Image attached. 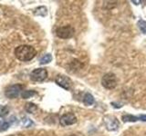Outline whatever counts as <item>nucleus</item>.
Returning <instances> with one entry per match:
<instances>
[{
	"mask_svg": "<svg viewBox=\"0 0 146 136\" xmlns=\"http://www.w3.org/2000/svg\"><path fill=\"white\" fill-rule=\"evenodd\" d=\"M55 83L65 90H70L72 87L71 79L64 75H58L55 78Z\"/></svg>",
	"mask_w": 146,
	"mask_h": 136,
	"instance_id": "7",
	"label": "nucleus"
},
{
	"mask_svg": "<svg viewBox=\"0 0 146 136\" xmlns=\"http://www.w3.org/2000/svg\"><path fill=\"white\" fill-rule=\"evenodd\" d=\"M75 34V29L74 27L71 26H59L56 30V35L59 38L62 39H68L71 38Z\"/></svg>",
	"mask_w": 146,
	"mask_h": 136,
	"instance_id": "4",
	"label": "nucleus"
},
{
	"mask_svg": "<svg viewBox=\"0 0 146 136\" xmlns=\"http://www.w3.org/2000/svg\"><path fill=\"white\" fill-rule=\"evenodd\" d=\"M139 120L141 122H146V114H141L139 115Z\"/></svg>",
	"mask_w": 146,
	"mask_h": 136,
	"instance_id": "19",
	"label": "nucleus"
},
{
	"mask_svg": "<svg viewBox=\"0 0 146 136\" xmlns=\"http://www.w3.org/2000/svg\"><path fill=\"white\" fill-rule=\"evenodd\" d=\"M21 122H22V125L24 127H26V128H29V127L34 125L33 122H32L29 117H24Z\"/></svg>",
	"mask_w": 146,
	"mask_h": 136,
	"instance_id": "15",
	"label": "nucleus"
},
{
	"mask_svg": "<svg viewBox=\"0 0 146 136\" xmlns=\"http://www.w3.org/2000/svg\"><path fill=\"white\" fill-rule=\"evenodd\" d=\"M36 54V49L27 44H22L17 46L15 49V56L16 57L22 62H27L32 60Z\"/></svg>",
	"mask_w": 146,
	"mask_h": 136,
	"instance_id": "1",
	"label": "nucleus"
},
{
	"mask_svg": "<svg viewBox=\"0 0 146 136\" xmlns=\"http://www.w3.org/2000/svg\"><path fill=\"white\" fill-rule=\"evenodd\" d=\"M35 95H38V93L35 92L33 90H26V91H23L21 93V97L23 99H29L35 96Z\"/></svg>",
	"mask_w": 146,
	"mask_h": 136,
	"instance_id": "11",
	"label": "nucleus"
},
{
	"mask_svg": "<svg viewBox=\"0 0 146 136\" xmlns=\"http://www.w3.org/2000/svg\"><path fill=\"white\" fill-rule=\"evenodd\" d=\"M34 14H35L36 16H47V14H48L47 8H46L45 7H38L34 11Z\"/></svg>",
	"mask_w": 146,
	"mask_h": 136,
	"instance_id": "13",
	"label": "nucleus"
},
{
	"mask_svg": "<svg viewBox=\"0 0 146 136\" xmlns=\"http://www.w3.org/2000/svg\"><path fill=\"white\" fill-rule=\"evenodd\" d=\"M8 108L5 105H0V117H4L6 116L8 113Z\"/></svg>",
	"mask_w": 146,
	"mask_h": 136,
	"instance_id": "17",
	"label": "nucleus"
},
{
	"mask_svg": "<svg viewBox=\"0 0 146 136\" xmlns=\"http://www.w3.org/2000/svg\"><path fill=\"white\" fill-rule=\"evenodd\" d=\"M102 84L106 89H114L117 86V76L113 73H107L102 76Z\"/></svg>",
	"mask_w": 146,
	"mask_h": 136,
	"instance_id": "3",
	"label": "nucleus"
},
{
	"mask_svg": "<svg viewBox=\"0 0 146 136\" xmlns=\"http://www.w3.org/2000/svg\"><path fill=\"white\" fill-rule=\"evenodd\" d=\"M70 136H84L83 134H81V133H73L71 134Z\"/></svg>",
	"mask_w": 146,
	"mask_h": 136,
	"instance_id": "20",
	"label": "nucleus"
},
{
	"mask_svg": "<svg viewBox=\"0 0 146 136\" xmlns=\"http://www.w3.org/2000/svg\"><path fill=\"white\" fill-rule=\"evenodd\" d=\"M52 60V56H51V54H45L44 56H42L40 58V65H46V63H50Z\"/></svg>",
	"mask_w": 146,
	"mask_h": 136,
	"instance_id": "14",
	"label": "nucleus"
},
{
	"mask_svg": "<svg viewBox=\"0 0 146 136\" xmlns=\"http://www.w3.org/2000/svg\"><path fill=\"white\" fill-rule=\"evenodd\" d=\"M103 124L109 131H115L120 128V122L115 116L108 114L103 117Z\"/></svg>",
	"mask_w": 146,
	"mask_h": 136,
	"instance_id": "2",
	"label": "nucleus"
},
{
	"mask_svg": "<svg viewBox=\"0 0 146 136\" xmlns=\"http://www.w3.org/2000/svg\"><path fill=\"white\" fill-rule=\"evenodd\" d=\"M137 26H138L139 29L143 32V34H146V21L141 19L138 21V23H137Z\"/></svg>",
	"mask_w": 146,
	"mask_h": 136,
	"instance_id": "16",
	"label": "nucleus"
},
{
	"mask_svg": "<svg viewBox=\"0 0 146 136\" xmlns=\"http://www.w3.org/2000/svg\"><path fill=\"white\" fill-rule=\"evenodd\" d=\"M9 126H10V122H2V124L0 125V131H7Z\"/></svg>",
	"mask_w": 146,
	"mask_h": 136,
	"instance_id": "18",
	"label": "nucleus"
},
{
	"mask_svg": "<svg viewBox=\"0 0 146 136\" xmlns=\"http://www.w3.org/2000/svg\"><path fill=\"white\" fill-rule=\"evenodd\" d=\"M121 120L124 122H135L137 121H140L139 120V116L129 114V113H127V114H123L121 116Z\"/></svg>",
	"mask_w": 146,
	"mask_h": 136,
	"instance_id": "10",
	"label": "nucleus"
},
{
	"mask_svg": "<svg viewBox=\"0 0 146 136\" xmlns=\"http://www.w3.org/2000/svg\"><path fill=\"white\" fill-rule=\"evenodd\" d=\"M48 77V71L45 68H36L31 72L30 79L34 82H43Z\"/></svg>",
	"mask_w": 146,
	"mask_h": 136,
	"instance_id": "6",
	"label": "nucleus"
},
{
	"mask_svg": "<svg viewBox=\"0 0 146 136\" xmlns=\"http://www.w3.org/2000/svg\"><path fill=\"white\" fill-rule=\"evenodd\" d=\"M25 110L29 113H34L38 110V106L33 103H27L25 105Z\"/></svg>",
	"mask_w": 146,
	"mask_h": 136,
	"instance_id": "12",
	"label": "nucleus"
},
{
	"mask_svg": "<svg viewBox=\"0 0 146 136\" xmlns=\"http://www.w3.org/2000/svg\"><path fill=\"white\" fill-rule=\"evenodd\" d=\"M83 103L87 106L92 105V104L95 103V99L93 97V95L90 93H86L84 94V97H83Z\"/></svg>",
	"mask_w": 146,
	"mask_h": 136,
	"instance_id": "9",
	"label": "nucleus"
},
{
	"mask_svg": "<svg viewBox=\"0 0 146 136\" xmlns=\"http://www.w3.org/2000/svg\"><path fill=\"white\" fill-rule=\"evenodd\" d=\"M23 88H24V86L22 84L9 85L6 89V91H5V95L9 99L17 98L18 95H19V94L23 92Z\"/></svg>",
	"mask_w": 146,
	"mask_h": 136,
	"instance_id": "5",
	"label": "nucleus"
},
{
	"mask_svg": "<svg viewBox=\"0 0 146 136\" xmlns=\"http://www.w3.org/2000/svg\"><path fill=\"white\" fill-rule=\"evenodd\" d=\"M76 122H77V117L74 113H72V112L65 113V114H63L60 117V119H59V124L63 127L73 125V124H75Z\"/></svg>",
	"mask_w": 146,
	"mask_h": 136,
	"instance_id": "8",
	"label": "nucleus"
}]
</instances>
